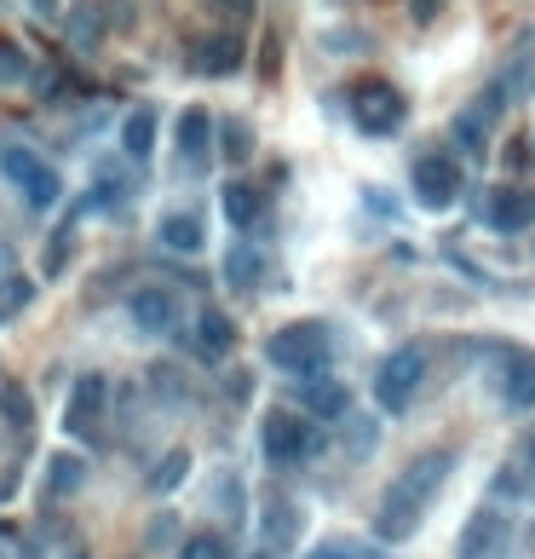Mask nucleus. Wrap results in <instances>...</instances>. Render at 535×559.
I'll return each mask as SVG.
<instances>
[{"label":"nucleus","instance_id":"36","mask_svg":"<svg viewBox=\"0 0 535 559\" xmlns=\"http://www.w3.org/2000/svg\"><path fill=\"white\" fill-rule=\"evenodd\" d=\"M524 462H530V473H535V433L524 438Z\"/></svg>","mask_w":535,"mask_h":559},{"label":"nucleus","instance_id":"12","mask_svg":"<svg viewBox=\"0 0 535 559\" xmlns=\"http://www.w3.org/2000/svg\"><path fill=\"white\" fill-rule=\"evenodd\" d=\"M127 312H133L138 335H168V329L179 324V301H173V289H133Z\"/></svg>","mask_w":535,"mask_h":559},{"label":"nucleus","instance_id":"14","mask_svg":"<svg viewBox=\"0 0 535 559\" xmlns=\"http://www.w3.org/2000/svg\"><path fill=\"white\" fill-rule=\"evenodd\" d=\"M191 347L208 357V364H219V357L236 347V324H231V317H224L219 306H208V312L196 317V341H191Z\"/></svg>","mask_w":535,"mask_h":559},{"label":"nucleus","instance_id":"16","mask_svg":"<svg viewBox=\"0 0 535 559\" xmlns=\"http://www.w3.org/2000/svg\"><path fill=\"white\" fill-rule=\"evenodd\" d=\"M196 70L202 75H236L242 70V41L236 35H208V41L196 47Z\"/></svg>","mask_w":535,"mask_h":559},{"label":"nucleus","instance_id":"7","mask_svg":"<svg viewBox=\"0 0 535 559\" xmlns=\"http://www.w3.org/2000/svg\"><path fill=\"white\" fill-rule=\"evenodd\" d=\"M352 122H357L363 133H375V138L398 133V127H403V98L386 87V82H357V87H352Z\"/></svg>","mask_w":535,"mask_h":559},{"label":"nucleus","instance_id":"9","mask_svg":"<svg viewBox=\"0 0 535 559\" xmlns=\"http://www.w3.org/2000/svg\"><path fill=\"white\" fill-rule=\"evenodd\" d=\"M478 219H484L489 231H524L530 219H535V196L512 191V185H496V191L478 196Z\"/></svg>","mask_w":535,"mask_h":559},{"label":"nucleus","instance_id":"25","mask_svg":"<svg viewBox=\"0 0 535 559\" xmlns=\"http://www.w3.org/2000/svg\"><path fill=\"white\" fill-rule=\"evenodd\" d=\"M184 473H191V450H168V455H161V467L150 473V490H161V496L179 490Z\"/></svg>","mask_w":535,"mask_h":559},{"label":"nucleus","instance_id":"22","mask_svg":"<svg viewBox=\"0 0 535 559\" xmlns=\"http://www.w3.org/2000/svg\"><path fill=\"white\" fill-rule=\"evenodd\" d=\"M87 196H93V208H98V214H115L121 203H127V179H121L115 168H98V173H93V191H87Z\"/></svg>","mask_w":535,"mask_h":559},{"label":"nucleus","instance_id":"17","mask_svg":"<svg viewBox=\"0 0 535 559\" xmlns=\"http://www.w3.org/2000/svg\"><path fill=\"white\" fill-rule=\"evenodd\" d=\"M156 243L168 248V254H196L208 236H202V219H196V214H168V219L156 226Z\"/></svg>","mask_w":535,"mask_h":559},{"label":"nucleus","instance_id":"11","mask_svg":"<svg viewBox=\"0 0 535 559\" xmlns=\"http://www.w3.org/2000/svg\"><path fill=\"white\" fill-rule=\"evenodd\" d=\"M501 548H507V519L496 508L472 513L461 531V559H501Z\"/></svg>","mask_w":535,"mask_h":559},{"label":"nucleus","instance_id":"26","mask_svg":"<svg viewBox=\"0 0 535 559\" xmlns=\"http://www.w3.org/2000/svg\"><path fill=\"white\" fill-rule=\"evenodd\" d=\"M179 559H231V543H224V536H214V531H196V536H184Z\"/></svg>","mask_w":535,"mask_h":559},{"label":"nucleus","instance_id":"29","mask_svg":"<svg viewBox=\"0 0 535 559\" xmlns=\"http://www.w3.org/2000/svg\"><path fill=\"white\" fill-rule=\"evenodd\" d=\"M224 156H231V162H248V156H254L248 122H224Z\"/></svg>","mask_w":535,"mask_h":559},{"label":"nucleus","instance_id":"27","mask_svg":"<svg viewBox=\"0 0 535 559\" xmlns=\"http://www.w3.org/2000/svg\"><path fill=\"white\" fill-rule=\"evenodd\" d=\"M24 75H29V58H24V47L0 35V87H17Z\"/></svg>","mask_w":535,"mask_h":559},{"label":"nucleus","instance_id":"2","mask_svg":"<svg viewBox=\"0 0 535 559\" xmlns=\"http://www.w3.org/2000/svg\"><path fill=\"white\" fill-rule=\"evenodd\" d=\"M328 352H335V341H328L323 324H288V329H277L271 341H265V357H271L277 369H288V375H323Z\"/></svg>","mask_w":535,"mask_h":559},{"label":"nucleus","instance_id":"33","mask_svg":"<svg viewBox=\"0 0 535 559\" xmlns=\"http://www.w3.org/2000/svg\"><path fill=\"white\" fill-rule=\"evenodd\" d=\"M214 7H219V12H231V17H248V12H254V0H214Z\"/></svg>","mask_w":535,"mask_h":559},{"label":"nucleus","instance_id":"24","mask_svg":"<svg viewBox=\"0 0 535 559\" xmlns=\"http://www.w3.org/2000/svg\"><path fill=\"white\" fill-rule=\"evenodd\" d=\"M0 415H7V427H12V433H29L35 410H29V392L17 387V381H7V387H0Z\"/></svg>","mask_w":535,"mask_h":559},{"label":"nucleus","instance_id":"35","mask_svg":"<svg viewBox=\"0 0 535 559\" xmlns=\"http://www.w3.org/2000/svg\"><path fill=\"white\" fill-rule=\"evenodd\" d=\"M312 559H357V554H345V548H317Z\"/></svg>","mask_w":535,"mask_h":559},{"label":"nucleus","instance_id":"30","mask_svg":"<svg viewBox=\"0 0 535 559\" xmlns=\"http://www.w3.org/2000/svg\"><path fill=\"white\" fill-rule=\"evenodd\" d=\"M70 248H75V226H64V231L52 236V254H47V277H58V271L70 266Z\"/></svg>","mask_w":535,"mask_h":559},{"label":"nucleus","instance_id":"3","mask_svg":"<svg viewBox=\"0 0 535 559\" xmlns=\"http://www.w3.org/2000/svg\"><path fill=\"white\" fill-rule=\"evenodd\" d=\"M426 369H431V352L426 347H398L392 357L380 364V375H375V398H380V410H409L415 404V392H421V381H426Z\"/></svg>","mask_w":535,"mask_h":559},{"label":"nucleus","instance_id":"13","mask_svg":"<svg viewBox=\"0 0 535 559\" xmlns=\"http://www.w3.org/2000/svg\"><path fill=\"white\" fill-rule=\"evenodd\" d=\"M173 138H179V162H191V168H202L214 156V116L202 110V105H191L179 116V127H173Z\"/></svg>","mask_w":535,"mask_h":559},{"label":"nucleus","instance_id":"31","mask_svg":"<svg viewBox=\"0 0 535 559\" xmlns=\"http://www.w3.org/2000/svg\"><path fill=\"white\" fill-rule=\"evenodd\" d=\"M29 277H12V283H7V294H0V312H24L29 306Z\"/></svg>","mask_w":535,"mask_h":559},{"label":"nucleus","instance_id":"10","mask_svg":"<svg viewBox=\"0 0 535 559\" xmlns=\"http://www.w3.org/2000/svg\"><path fill=\"white\" fill-rule=\"evenodd\" d=\"M300 404H305V415H317V422H340V415L352 410V392H345V381H335V375H300Z\"/></svg>","mask_w":535,"mask_h":559},{"label":"nucleus","instance_id":"19","mask_svg":"<svg viewBox=\"0 0 535 559\" xmlns=\"http://www.w3.org/2000/svg\"><path fill=\"white\" fill-rule=\"evenodd\" d=\"M121 150H127L133 162H144V156L156 150V110L150 105H138L127 122H121Z\"/></svg>","mask_w":535,"mask_h":559},{"label":"nucleus","instance_id":"1","mask_svg":"<svg viewBox=\"0 0 535 559\" xmlns=\"http://www.w3.org/2000/svg\"><path fill=\"white\" fill-rule=\"evenodd\" d=\"M449 473H455V450H426V455H415V462L392 478V485H386L380 519H375V531L386 536V543H409V536L421 531L431 496L443 490Z\"/></svg>","mask_w":535,"mask_h":559},{"label":"nucleus","instance_id":"20","mask_svg":"<svg viewBox=\"0 0 535 559\" xmlns=\"http://www.w3.org/2000/svg\"><path fill=\"white\" fill-rule=\"evenodd\" d=\"M265 277V254L254 243H231V254H224V283L231 289H254Z\"/></svg>","mask_w":535,"mask_h":559},{"label":"nucleus","instance_id":"6","mask_svg":"<svg viewBox=\"0 0 535 559\" xmlns=\"http://www.w3.org/2000/svg\"><path fill=\"white\" fill-rule=\"evenodd\" d=\"M415 196H421V208H455V196H461V162L449 150H426L421 162H415Z\"/></svg>","mask_w":535,"mask_h":559},{"label":"nucleus","instance_id":"23","mask_svg":"<svg viewBox=\"0 0 535 559\" xmlns=\"http://www.w3.org/2000/svg\"><path fill=\"white\" fill-rule=\"evenodd\" d=\"M530 87H535V58L512 52V58H507V70H501V82H496V93H501V98H524Z\"/></svg>","mask_w":535,"mask_h":559},{"label":"nucleus","instance_id":"18","mask_svg":"<svg viewBox=\"0 0 535 559\" xmlns=\"http://www.w3.org/2000/svg\"><path fill=\"white\" fill-rule=\"evenodd\" d=\"M81 485H87V462H81L75 450L47 455V496H75Z\"/></svg>","mask_w":535,"mask_h":559},{"label":"nucleus","instance_id":"37","mask_svg":"<svg viewBox=\"0 0 535 559\" xmlns=\"http://www.w3.org/2000/svg\"><path fill=\"white\" fill-rule=\"evenodd\" d=\"M254 559H271V554H254Z\"/></svg>","mask_w":535,"mask_h":559},{"label":"nucleus","instance_id":"15","mask_svg":"<svg viewBox=\"0 0 535 559\" xmlns=\"http://www.w3.org/2000/svg\"><path fill=\"white\" fill-rule=\"evenodd\" d=\"M501 375H507V387H501L507 404H512V410H530V404H535V357L507 347V352H501Z\"/></svg>","mask_w":535,"mask_h":559},{"label":"nucleus","instance_id":"34","mask_svg":"<svg viewBox=\"0 0 535 559\" xmlns=\"http://www.w3.org/2000/svg\"><path fill=\"white\" fill-rule=\"evenodd\" d=\"M409 12H415V17H438V0H409Z\"/></svg>","mask_w":535,"mask_h":559},{"label":"nucleus","instance_id":"21","mask_svg":"<svg viewBox=\"0 0 535 559\" xmlns=\"http://www.w3.org/2000/svg\"><path fill=\"white\" fill-rule=\"evenodd\" d=\"M259 214H265V196L254 185H224V219H231L236 231L259 226Z\"/></svg>","mask_w":535,"mask_h":559},{"label":"nucleus","instance_id":"8","mask_svg":"<svg viewBox=\"0 0 535 559\" xmlns=\"http://www.w3.org/2000/svg\"><path fill=\"white\" fill-rule=\"evenodd\" d=\"M105 410H110V381H105V375H81L75 392H70V404H64V427L75 438H98Z\"/></svg>","mask_w":535,"mask_h":559},{"label":"nucleus","instance_id":"28","mask_svg":"<svg viewBox=\"0 0 535 559\" xmlns=\"http://www.w3.org/2000/svg\"><path fill=\"white\" fill-rule=\"evenodd\" d=\"M265 536H271L277 548L294 543V508H288V502H271V508H265Z\"/></svg>","mask_w":535,"mask_h":559},{"label":"nucleus","instance_id":"5","mask_svg":"<svg viewBox=\"0 0 535 559\" xmlns=\"http://www.w3.org/2000/svg\"><path fill=\"white\" fill-rule=\"evenodd\" d=\"M259 445H265V455H271L277 467H288V462H305V455H317V450H323V433H317L312 422H300V415L277 410V415H265Z\"/></svg>","mask_w":535,"mask_h":559},{"label":"nucleus","instance_id":"4","mask_svg":"<svg viewBox=\"0 0 535 559\" xmlns=\"http://www.w3.org/2000/svg\"><path fill=\"white\" fill-rule=\"evenodd\" d=\"M0 173H7L12 185L24 191V203H29V208H40V214L58 208V196H64L58 173H52L47 162H40L35 150H24V145H7V150H0Z\"/></svg>","mask_w":535,"mask_h":559},{"label":"nucleus","instance_id":"38","mask_svg":"<svg viewBox=\"0 0 535 559\" xmlns=\"http://www.w3.org/2000/svg\"><path fill=\"white\" fill-rule=\"evenodd\" d=\"M530 548H535V531H530Z\"/></svg>","mask_w":535,"mask_h":559},{"label":"nucleus","instance_id":"32","mask_svg":"<svg viewBox=\"0 0 535 559\" xmlns=\"http://www.w3.org/2000/svg\"><path fill=\"white\" fill-rule=\"evenodd\" d=\"M352 427H357V433H352V450L363 455L368 445H375V427H368V422H352Z\"/></svg>","mask_w":535,"mask_h":559}]
</instances>
